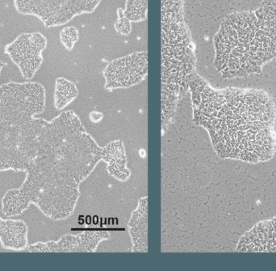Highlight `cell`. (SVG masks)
Returning a JSON list of instances; mask_svg holds the SVG:
<instances>
[{"instance_id": "obj_3", "label": "cell", "mask_w": 276, "mask_h": 271, "mask_svg": "<svg viewBox=\"0 0 276 271\" xmlns=\"http://www.w3.org/2000/svg\"><path fill=\"white\" fill-rule=\"evenodd\" d=\"M214 45L215 66L224 77L257 72L276 54V37L252 14L229 17L216 35Z\"/></svg>"}, {"instance_id": "obj_6", "label": "cell", "mask_w": 276, "mask_h": 271, "mask_svg": "<svg viewBox=\"0 0 276 271\" xmlns=\"http://www.w3.org/2000/svg\"><path fill=\"white\" fill-rule=\"evenodd\" d=\"M45 89L37 82H10L0 86V122L35 117L45 110Z\"/></svg>"}, {"instance_id": "obj_5", "label": "cell", "mask_w": 276, "mask_h": 271, "mask_svg": "<svg viewBox=\"0 0 276 271\" xmlns=\"http://www.w3.org/2000/svg\"><path fill=\"white\" fill-rule=\"evenodd\" d=\"M46 123L45 119L36 117L0 122V171H27L36 155Z\"/></svg>"}, {"instance_id": "obj_11", "label": "cell", "mask_w": 276, "mask_h": 271, "mask_svg": "<svg viewBox=\"0 0 276 271\" xmlns=\"http://www.w3.org/2000/svg\"><path fill=\"white\" fill-rule=\"evenodd\" d=\"M28 228L21 219H2L0 216V243L7 250L23 251L28 246Z\"/></svg>"}, {"instance_id": "obj_7", "label": "cell", "mask_w": 276, "mask_h": 271, "mask_svg": "<svg viewBox=\"0 0 276 271\" xmlns=\"http://www.w3.org/2000/svg\"><path fill=\"white\" fill-rule=\"evenodd\" d=\"M47 39L40 32H24L5 46V53L20 69L25 80H31L43 62Z\"/></svg>"}, {"instance_id": "obj_9", "label": "cell", "mask_w": 276, "mask_h": 271, "mask_svg": "<svg viewBox=\"0 0 276 271\" xmlns=\"http://www.w3.org/2000/svg\"><path fill=\"white\" fill-rule=\"evenodd\" d=\"M110 237L105 232H88L78 236L67 234L58 241L36 242L28 245L27 250L31 253H59V252H94L99 244Z\"/></svg>"}, {"instance_id": "obj_2", "label": "cell", "mask_w": 276, "mask_h": 271, "mask_svg": "<svg viewBox=\"0 0 276 271\" xmlns=\"http://www.w3.org/2000/svg\"><path fill=\"white\" fill-rule=\"evenodd\" d=\"M187 87L194 122L208 132L219 156L248 162L273 156L275 112L268 94L253 89L214 90L193 73Z\"/></svg>"}, {"instance_id": "obj_14", "label": "cell", "mask_w": 276, "mask_h": 271, "mask_svg": "<svg viewBox=\"0 0 276 271\" xmlns=\"http://www.w3.org/2000/svg\"><path fill=\"white\" fill-rule=\"evenodd\" d=\"M78 94L76 86L72 82L64 78H58L54 89V107L58 111L63 110L76 99Z\"/></svg>"}, {"instance_id": "obj_16", "label": "cell", "mask_w": 276, "mask_h": 271, "mask_svg": "<svg viewBox=\"0 0 276 271\" xmlns=\"http://www.w3.org/2000/svg\"><path fill=\"white\" fill-rule=\"evenodd\" d=\"M78 30L74 27H67L61 30L60 33V40L61 44L67 49L71 50L75 42L78 40Z\"/></svg>"}, {"instance_id": "obj_12", "label": "cell", "mask_w": 276, "mask_h": 271, "mask_svg": "<svg viewBox=\"0 0 276 271\" xmlns=\"http://www.w3.org/2000/svg\"><path fill=\"white\" fill-rule=\"evenodd\" d=\"M101 157V160L107 164L110 175L121 181H125L130 178L131 172L126 166V154L122 140L111 142L103 148Z\"/></svg>"}, {"instance_id": "obj_18", "label": "cell", "mask_w": 276, "mask_h": 271, "mask_svg": "<svg viewBox=\"0 0 276 271\" xmlns=\"http://www.w3.org/2000/svg\"><path fill=\"white\" fill-rule=\"evenodd\" d=\"M103 118V115L99 112H91L90 115V119L92 122L94 123H98L99 121L101 120V119Z\"/></svg>"}, {"instance_id": "obj_10", "label": "cell", "mask_w": 276, "mask_h": 271, "mask_svg": "<svg viewBox=\"0 0 276 271\" xmlns=\"http://www.w3.org/2000/svg\"><path fill=\"white\" fill-rule=\"evenodd\" d=\"M237 251L276 252V218L256 225L238 243Z\"/></svg>"}, {"instance_id": "obj_1", "label": "cell", "mask_w": 276, "mask_h": 271, "mask_svg": "<svg viewBox=\"0 0 276 271\" xmlns=\"http://www.w3.org/2000/svg\"><path fill=\"white\" fill-rule=\"evenodd\" d=\"M101 153L76 114L61 112L47 121L23 182L2 198V212L15 217L33 204L53 220L69 218L80 196V183L102 159Z\"/></svg>"}, {"instance_id": "obj_4", "label": "cell", "mask_w": 276, "mask_h": 271, "mask_svg": "<svg viewBox=\"0 0 276 271\" xmlns=\"http://www.w3.org/2000/svg\"><path fill=\"white\" fill-rule=\"evenodd\" d=\"M193 67L194 54L183 11H161V130L174 118Z\"/></svg>"}, {"instance_id": "obj_13", "label": "cell", "mask_w": 276, "mask_h": 271, "mask_svg": "<svg viewBox=\"0 0 276 271\" xmlns=\"http://www.w3.org/2000/svg\"><path fill=\"white\" fill-rule=\"evenodd\" d=\"M147 198H142L138 202L137 209L132 212L128 223L132 251L147 252Z\"/></svg>"}, {"instance_id": "obj_8", "label": "cell", "mask_w": 276, "mask_h": 271, "mask_svg": "<svg viewBox=\"0 0 276 271\" xmlns=\"http://www.w3.org/2000/svg\"><path fill=\"white\" fill-rule=\"evenodd\" d=\"M147 53H134L112 61L104 72L107 89L130 87L142 81L147 74Z\"/></svg>"}, {"instance_id": "obj_15", "label": "cell", "mask_w": 276, "mask_h": 271, "mask_svg": "<svg viewBox=\"0 0 276 271\" xmlns=\"http://www.w3.org/2000/svg\"><path fill=\"white\" fill-rule=\"evenodd\" d=\"M148 0H127L124 15L132 22H140L146 18Z\"/></svg>"}, {"instance_id": "obj_17", "label": "cell", "mask_w": 276, "mask_h": 271, "mask_svg": "<svg viewBox=\"0 0 276 271\" xmlns=\"http://www.w3.org/2000/svg\"><path fill=\"white\" fill-rule=\"evenodd\" d=\"M131 21L125 17L124 12L119 14L118 20L115 23V29L118 32L123 35H128L131 31Z\"/></svg>"}]
</instances>
